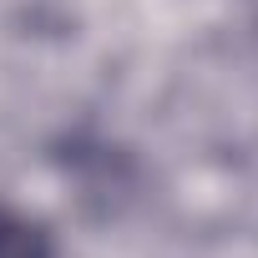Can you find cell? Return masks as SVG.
<instances>
[{
  "label": "cell",
  "mask_w": 258,
  "mask_h": 258,
  "mask_svg": "<svg viewBox=\"0 0 258 258\" xmlns=\"http://www.w3.org/2000/svg\"><path fill=\"white\" fill-rule=\"evenodd\" d=\"M0 258H56V243H51L46 223L0 203Z\"/></svg>",
  "instance_id": "obj_1"
}]
</instances>
